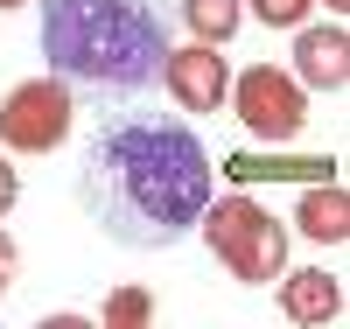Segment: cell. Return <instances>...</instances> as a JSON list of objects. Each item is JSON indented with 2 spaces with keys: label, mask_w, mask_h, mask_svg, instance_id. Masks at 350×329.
I'll return each mask as SVG.
<instances>
[{
  "label": "cell",
  "mask_w": 350,
  "mask_h": 329,
  "mask_svg": "<svg viewBox=\"0 0 350 329\" xmlns=\"http://www.w3.org/2000/svg\"><path fill=\"white\" fill-rule=\"evenodd\" d=\"M168 21L154 0H42V56L84 92H140L161 77Z\"/></svg>",
  "instance_id": "7a4b0ae2"
},
{
  "label": "cell",
  "mask_w": 350,
  "mask_h": 329,
  "mask_svg": "<svg viewBox=\"0 0 350 329\" xmlns=\"http://www.w3.org/2000/svg\"><path fill=\"white\" fill-rule=\"evenodd\" d=\"M308 8H315V0H252V14L267 21V28H301Z\"/></svg>",
  "instance_id": "7c38bea8"
},
{
  "label": "cell",
  "mask_w": 350,
  "mask_h": 329,
  "mask_svg": "<svg viewBox=\"0 0 350 329\" xmlns=\"http://www.w3.org/2000/svg\"><path fill=\"white\" fill-rule=\"evenodd\" d=\"M343 8H350V0H329V14H343Z\"/></svg>",
  "instance_id": "9a60e30c"
},
{
  "label": "cell",
  "mask_w": 350,
  "mask_h": 329,
  "mask_svg": "<svg viewBox=\"0 0 350 329\" xmlns=\"http://www.w3.org/2000/svg\"><path fill=\"white\" fill-rule=\"evenodd\" d=\"M183 14L196 28V42H231V28H239V0H183Z\"/></svg>",
  "instance_id": "30bf717a"
},
{
  "label": "cell",
  "mask_w": 350,
  "mask_h": 329,
  "mask_svg": "<svg viewBox=\"0 0 350 329\" xmlns=\"http://www.w3.org/2000/svg\"><path fill=\"white\" fill-rule=\"evenodd\" d=\"M301 231L308 238H323V246H336V238H350V196L336 183H315L301 196Z\"/></svg>",
  "instance_id": "9c48e42d"
},
{
  "label": "cell",
  "mask_w": 350,
  "mask_h": 329,
  "mask_svg": "<svg viewBox=\"0 0 350 329\" xmlns=\"http://www.w3.org/2000/svg\"><path fill=\"white\" fill-rule=\"evenodd\" d=\"M203 246L217 252V266L231 280H245V287H273L287 274V231L273 224L267 203H252V196H217V203H203Z\"/></svg>",
  "instance_id": "3957f363"
},
{
  "label": "cell",
  "mask_w": 350,
  "mask_h": 329,
  "mask_svg": "<svg viewBox=\"0 0 350 329\" xmlns=\"http://www.w3.org/2000/svg\"><path fill=\"white\" fill-rule=\"evenodd\" d=\"M231 105H239V119H245V133L252 140H295L301 133V119H308V105H301V84L287 77V70H273V64H252L245 77H231V92H224Z\"/></svg>",
  "instance_id": "5b68a950"
},
{
  "label": "cell",
  "mask_w": 350,
  "mask_h": 329,
  "mask_svg": "<svg viewBox=\"0 0 350 329\" xmlns=\"http://www.w3.org/2000/svg\"><path fill=\"white\" fill-rule=\"evenodd\" d=\"M161 84L175 92L183 112H217L224 92H231V70H224V56L211 42H189V49H168L161 56Z\"/></svg>",
  "instance_id": "8992f818"
},
{
  "label": "cell",
  "mask_w": 350,
  "mask_h": 329,
  "mask_svg": "<svg viewBox=\"0 0 350 329\" xmlns=\"http://www.w3.org/2000/svg\"><path fill=\"white\" fill-rule=\"evenodd\" d=\"M350 77V36L329 21V28H301L295 42V84H315V92H343Z\"/></svg>",
  "instance_id": "52a82bcc"
},
{
  "label": "cell",
  "mask_w": 350,
  "mask_h": 329,
  "mask_svg": "<svg viewBox=\"0 0 350 329\" xmlns=\"http://www.w3.org/2000/svg\"><path fill=\"white\" fill-rule=\"evenodd\" d=\"M211 183H217V168L203 155V140L161 112L105 119L77 161V196L92 211V224L133 252L175 246L183 231H196Z\"/></svg>",
  "instance_id": "6da1fadb"
},
{
  "label": "cell",
  "mask_w": 350,
  "mask_h": 329,
  "mask_svg": "<svg viewBox=\"0 0 350 329\" xmlns=\"http://www.w3.org/2000/svg\"><path fill=\"white\" fill-rule=\"evenodd\" d=\"M148 315H154V294L148 287H120V294H105V308H98L105 329H140Z\"/></svg>",
  "instance_id": "8fae6325"
},
{
  "label": "cell",
  "mask_w": 350,
  "mask_h": 329,
  "mask_svg": "<svg viewBox=\"0 0 350 329\" xmlns=\"http://www.w3.org/2000/svg\"><path fill=\"white\" fill-rule=\"evenodd\" d=\"M64 133H70V84L64 77H28V84L8 92V105H0V140H8L14 155H49Z\"/></svg>",
  "instance_id": "277c9868"
},
{
  "label": "cell",
  "mask_w": 350,
  "mask_h": 329,
  "mask_svg": "<svg viewBox=\"0 0 350 329\" xmlns=\"http://www.w3.org/2000/svg\"><path fill=\"white\" fill-rule=\"evenodd\" d=\"M8 280H14V238L0 231V294H8Z\"/></svg>",
  "instance_id": "5bb4252c"
},
{
  "label": "cell",
  "mask_w": 350,
  "mask_h": 329,
  "mask_svg": "<svg viewBox=\"0 0 350 329\" xmlns=\"http://www.w3.org/2000/svg\"><path fill=\"white\" fill-rule=\"evenodd\" d=\"M14 196H21V183H14V168H8V155H0V218L14 211Z\"/></svg>",
  "instance_id": "4fadbf2b"
},
{
  "label": "cell",
  "mask_w": 350,
  "mask_h": 329,
  "mask_svg": "<svg viewBox=\"0 0 350 329\" xmlns=\"http://www.w3.org/2000/svg\"><path fill=\"white\" fill-rule=\"evenodd\" d=\"M280 308H287V322H336L343 315V287L323 266H301V274H280Z\"/></svg>",
  "instance_id": "ba28073f"
},
{
  "label": "cell",
  "mask_w": 350,
  "mask_h": 329,
  "mask_svg": "<svg viewBox=\"0 0 350 329\" xmlns=\"http://www.w3.org/2000/svg\"><path fill=\"white\" fill-rule=\"evenodd\" d=\"M0 8H21V0H0Z\"/></svg>",
  "instance_id": "2e32d148"
}]
</instances>
